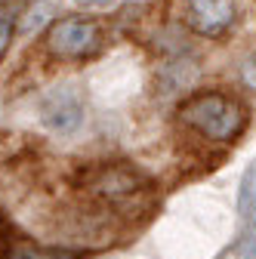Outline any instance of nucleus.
I'll list each match as a JSON object with an SVG mask.
<instances>
[{
    "mask_svg": "<svg viewBox=\"0 0 256 259\" xmlns=\"http://www.w3.org/2000/svg\"><path fill=\"white\" fill-rule=\"evenodd\" d=\"M179 120L216 142H232L247 126V108L229 93H195L179 105Z\"/></svg>",
    "mask_w": 256,
    "mask_h": 259,
    "instance_id": "obj_1",
    "label": "nucleus"
},
{
    "mask_svg": "<svg viewBox=\"0 0 256 259\" xmlns=\"http://www.w3.org/2000/svg\"><path fill=\"white\" fill-rule=\"evenodd\" d=\"M44 44L56 59H90L102 50V28L83 16H65L47 28Z\"/></svg>",
    "mask_w": 256,
    "mask_h": 259,
    "instance_id": "obj_2",
    "label": "nucleus"
},
{
    "mask_svg": "<svg viewBox=\"0 0 256 259\" xmlns=\"http://www.w3.org/2000/svg\"><path fill=\"white\" fill-rule=\"evenodd\" d=\"M148 179L142 170H136L133 164H123V160H117V164H99L83 173V188L99 194V198L105 201H120V198H130V194H136L139 188H145Z\"/></svg>",
    "mask_w": 256,
    "mask_h": 259,
    "instance_id": "obj_3",
    "label": "nucleus"
},
{
    "mask_svg": "<svg viewBox=\"0 0 256 259\" xmlns=\"http://www.w3.org/2000/svg\"><path fill=\"white\" fill-rule=\"evenodd\" d=\"M185 22L201 37H222L235 25V0H185Z\"/></svg>",
    "mask_w": 256,
    "mask_h": 259,
    "instance_id": "obj_4",
    "label": "nucleus"
},
{
    "mask_svg": "<svg viewBox=\"0 0 256 259\" xmlns=\"http://www.w3.org/2000/svg\"><path fill=\"white\" fill-rule=\"evenodd\" d=\"M44 123L56 133H74L83 120V105H80V96L74 87H62L56 93L47 96V102L40 108Z\"/></svg>",
    "mask_w": 256,
    "mask_h": 259,
    "instance_id": "obj_5",
    "label": "nucleus"
},
{
    "mask_svg": "<svg viewBox=\"0 0 256 259\" xmlns=\"http://www.w3.org/2000/svg\"><path fill=\"white\" fill-rule=\"evenodd\" d=\"M4 259H80V253L74 250H59V247H40V244H7Z\"/></svg>",
    "mask_w": 256,
    "mask_h": 259,
    "instance_id": "obj_6",
    "label": "nucleus"
},
{
    "mask_svg": "<svg viewBox=\"0 0 256 259\" xmlns=\"http://www.w3.org/2000/svg\"><path fill=\"white\" fill-rule=\"evenodd\" d=\"M16 19H19V7L10 0H0V59L7 56L13 34H16Z\"/></svg>",
    "mask_w": 256,
    "mask_h": 259,
    "instance_id": "obj_7",
    "label": "nucleus"
},
{
    "mask_svg": "<svg viewBox=\"0 0 256 259\" xmlns=\"http://www.w3.org/2000/svg\"><path fill=\"white\" fill-rule=\"evenodd\" d=\"M238 259H256V222L247 225L244 241H241V250H238Z\"/></svg>",
    "mask_w": 256,
    "mask_h": 259,
    "instance_id": "obj_8",
    "label": "nucleus"
},
{
    "mask_svg": "<svg viewBox=\"0 0 256 259\" xmlns=\"http://www.w3.org/2000/svg\"><path fill=\"white\" fill-rule=\"evenodd\" d=\"M77 7H83V10H99V7H108V4H114V0H74Z\"/></svg>",
    "mask_w": 256,
    "mask_h": 259,
    "instance_id": "obj_9",
    "label": "nucleus"
},
{
    "mask_svg": "<svg viewBox=\"0 0 256 259\" xmlns=\"http://www.w3.org/2000/svg\"><path fill=\"white\" fill-rule=\"evenodd\" d=\"M4 250H7V225L0 219V256H4Z\"/></svg>",
    "mask_w": 256,
    "mask_h": 259,
    "instance_id": "obj_10",
    "label": "nucleus"
}]
</instances>
